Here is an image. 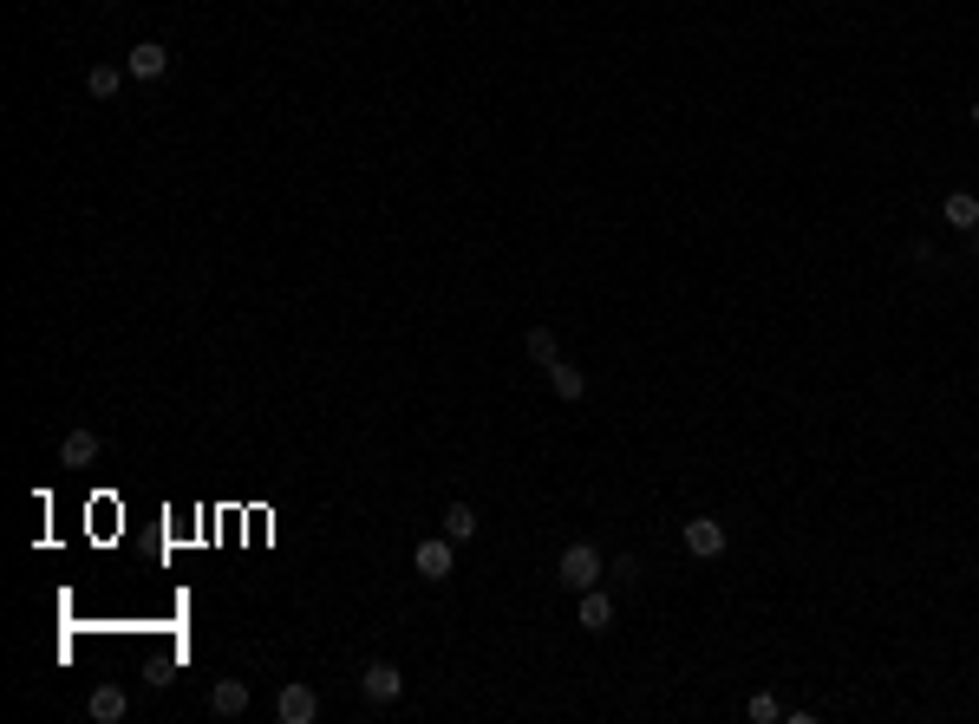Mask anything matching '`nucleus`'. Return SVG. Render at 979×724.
<instances>
[{"mask_svg":"<svg viewBox=\"0 0 979 724\" xmlns=\"http://www.w3.org/2000/svg\"><path fill=\"white\" fill-rule=\"evenodd\" d=\"M359 692L373 698V705H392V698H399V692H405V672H399V666H392V659H373V666L359 672Z\"/></svg>","mask_w":979,"mask_h":724,"instance_id":"f03ea898","label":"nucleus"},{"mask_svg":"<svg viewBox=\"0 0 979 724\" xmlns=\"http://www.w3.org/2000/svg\"><path fill=\"white\" fill-rule=\"evenodd\" d=\"M125 705H131L125 685H92V718L98 724H118V718H125Z\"/></svg>","mask_w":979,"mask_h":724,"instance_id":"9d476101","label":"nucleus"},{"mask_svg":"<svg viewBox=\"0 0 979 724\" xmlns=\"http://www.w3.org/2000/svg\"><path fill=\"white\" fill-rule=\"evenodd\" d=\"M209 711H216V718H242V711H249V685H242V679H222L216 692H209Z\"/></svg>","mask_w":979,"mask_h":724,"instance_id":"1a4fd4ad","label":"nucleus"},{"mask_svg":"<svg viewBox=\"0 0 979 724\" xmlns=\"http://www.w3.org/2000/svg\"><path fill=\"white\" fill-rule=\"evenodd\" d=\"M59 464H66V470H85V464H98V438H92V431H72V438L59 444Z\"/></svg>","mask_w":979,"mask_h":724,"instance_id":"9b49d317","label":"nucleus"},{"mask_svg":"<svg viewBox=\"0 0 979 724\" xmlns=\"http://www.w3.org/2000/svg\"><path fill=\"white\" fill-rule=\"evenodd\" d=\"M581 627H588V633H607V627H614V594H601V588H588V594H581Z\"/></svg>","mask_w":979,"mask_h":724,"instance_id":"6e6552de","label":"nucleus"},{"mask_svg":"<svg viewBox=\"0 0 979 724\" xmlns=\"http://www.w3.org/2000/svg\"><path fill=\"white\" fill-rule=\"evenodd\" d=\"M125 72H131V79H164V72H170V53H164L157 40H144V46H131V53H125Z\"/></svg>","mask_w":979,"mask_h":724,"instance_id":"39448f33","label":"nucleus"},{"mask_svg":"<svg viewBox=\"0 0 979 724\" xmlns=\"http://www.w3.org/2000/svg\"><path fill=\"white\" fill-rule=\"evenodd\" d=\"M745 718H751V724H777V718H784V705H777L771 692H758V698L745 705Z\"/></svg>","mask_w":979,"mask_h":724,"instance_id":"dca6fc26","label":"nucleus"},{"mask_svg":"<svg viewBox=\"0 0 979 724\" xmlns=\"http://www.w3.org/2000/svg\"><path fill=\"white\" fill-rule=\"evenodd\" d=\"M275 718H281V724H314V718H320V698H314V685H281V698H275Z\"/></svg>","mask_w":979,"mask_h":724,"instance_id":"7ed1b4c3","label":"nucleus"},{"mask_svg":"<svg viewBox=\"0 0 979 724\" xmlns=\"http://www.w3.org/2000/svg\"><path fill=\"white\" fill-rule=\"evenodd\" d=\"M118 85H125V66H92L85 72V92L92 98H118Z\"/></svg>","mask_w":979,"mask_h":724,"instance_id":"ddd939ff","label":"nucleus"},{"mask_svg":"<svg viewBox=\"0 0 979 724\" xmlns=\"http://www.w3.org/2000/svg\"><path fill=\"white\" fill-rule=\"evenodd\" d=\"M451 535H444V542H418V555H412V568L425 574V581H444V574H451Z\"/></svg>","mask_w":979,"mask_h":724,"instance_id":"0eeeda50","label":"nucleus"},{"mask_svg":"<svg viewBox=\"0 0 979 724\" xmlns=\"http://www.w3.org/2000/svg\"><path fill=\"white\" fill-rule=\"evenodd\" d=\"M555 574H562V588H568V594H588L594 581L607 574V561H601V548H594V542H568V548H562V561H555Z\"/></svg>","mask_w":979,"mask_h":724,"instance_id":"f257e3e1","label":"nucleus"},{"mask_svg":"<svg viewBox=\"0 0 979 724\" xmlns=\"http://www.w3.org/2000/svg\"><path fill=\"white\" fill-rule=\"evenodd\" d=\"M542 372H549V392H555V398H568V405H575V398L588 392V372H581V366H568V359H549Z\"/></svg>","mask_w":979,"mask_h":724,"instance_id":"423d86ee","label":"nucleus"},{"mask_svg":"<svg viewBox=\"0 0 979 724\" xmlns=\"http://www.w3.org/2000/svg\"><path fill=\"white\" fill-rule=\"evenodd\" d=\"M529 359H536V366H549V359H562V346H555V333L549 327H529Z\"/></svg>","mask_w":979,"mask_h":724,"instance_id":"2eb2a0df","label":"nucleus"},{"mask_svg":"<svg viewBox=\"0 0 979 724\" xmlns=\"http://www.w3.org/2000/svg\"><path fill=\"white\" fill-rule=\"evenodd\" d=\"M614 581H640V561L634 555H614Z\"/></svg>","mask_w":979,"mask_h":724,"instance_id":"f3484780","label":"nucleus"},{"mask_svg":"<svg viewBox=\"0 0 979 724\" xmlns=\"http://www.w3.org/2000/svg\"><path fill=\"white\" fill-rule=\"evenodd\" d=\"M973 124H979V105H973Z\"/></svg>","mask_w":979,"mask_h":724,"instance_id":"6ab92c4d","label":"nucleus"},{"mask_svg":"<svg viewBox=\"0 0 979 724\" xmlns=\"http://www.w3.org/2000/svg\"><path fill=\"white\" fill-rule=\"evenodd\" d=\"M966 235H973V261H979V229H966Z\"/></svg>","mask_w":979,"mask_h":724,"instance_id":"a211bd4d","label":"nucleus"},{"mask_svg":"<svg viewBox=\"0 0 979 724\" xmlns=\"http://www.w3.org/2000/svg\"><path fill=\"white\" fill-rule=\"evenodd\" d=\"M686 555H699V561H718V555H725V522H712V516H692V522H686Z\"/></svg>","mask_w":979,"mask_h":724,"instance_id":"20e7f679","label":"nucleus"},{"mask_svg":"<svg viewBox=\"0 0 979 724\" xmlns=\"http://www.w3.org/2000/svg\"><path fill=\"white\" fill-rule=\"evenodd\" d=\"M940 216H947L953 229H979V196L973 190H953L947 203H940Z\"/></svg>","mask_w":979,"mask_h":724,"instance_id":"f8f14e48","label":"nucleus"},{"mask_svg":"<svg viewBox=\"0 0 979 724\" xmlns=\"http://www.w3.org/2000/svg\"><path fill=\"white\" fill-rule=\"evenodd\" d=\"M444 535H451V542H470V535H477V509L451 503V509H444Z\"/></svg>","mask_w":979,"mask_h":724,"instance_id":"4468645a","label":"nucleus"}]
</instances>
